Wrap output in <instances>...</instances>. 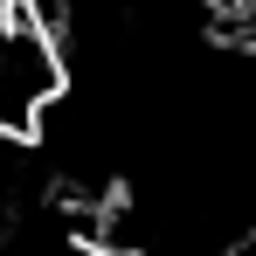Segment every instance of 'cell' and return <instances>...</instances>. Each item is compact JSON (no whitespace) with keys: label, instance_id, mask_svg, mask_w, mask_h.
<instances>
[]
</instances>
